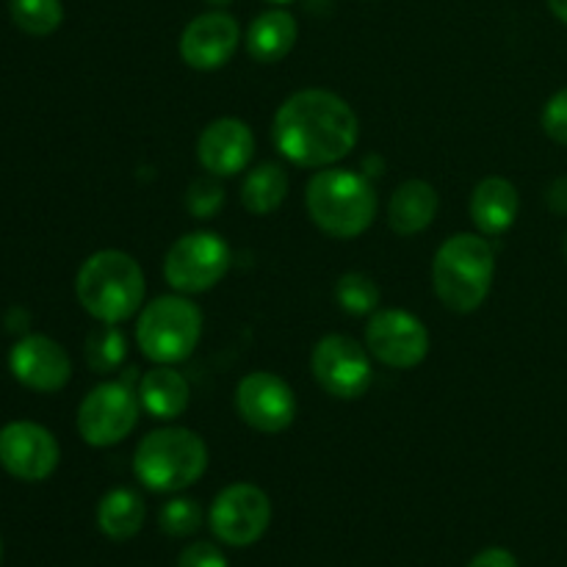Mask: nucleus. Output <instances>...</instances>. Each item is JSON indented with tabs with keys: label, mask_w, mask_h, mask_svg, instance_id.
Returning <instances> with one entry per match:
<instances>
[{
	"label": "nucleus",
	"mask_w": 567,
	"mask_h": 567,
	"mask_svg": "<svg viewBox=\"0 0 567 567\" xmlns=\"http://www.w3.org/2000/svg\"><path fill=\"white\" fill-rule=\"evenodd\" d=\"M271 133L288 161L324 169L352 153L360 125L347 100L324 89H305L280 105Z\"/></svg>",
	"instance_id": "nucleus-1"
},
{
	"label": "nucleus",
	"mask_w": 567,
	"mask_h": 567,
	"mask_svg": "<svg viewBox=\"0 0 567 567\" xmlns=\"http://www.w3.org/2000/svg\"><path fill=\"white\" fill-rule=\"evenodd\" d=\"M78 302L103 324L127 321L144 305L147 282L136 258L120 249H103L83 260L75 280Z\"/></svg>",
	"instance_id": "nucleus-2"
},
{
	"label": "nucleus",
	"mask_w": 567,
	"mask_h": 567,
	"mask_svg": "<svg viewBox=\"0 0 567 567\" xmlns=\"http://www.w3.org/2000/svg\"><path fill=\"white\" fill-rule=\"evenodd\" d=\"M496 275V255L485 236L457 233L446 238L435 255L432 282L435 293L454 313H474L485 305Z\"/></svg>",
	"instance_id": "nucleus-3"
},
{
	"label": "nucleus",
	"mask_w": 567,
	"mask_h": 567,
	"mask_svg": "<svg viewBox=\"0 0 567 567\" xmlns=\"http://www.w3.org/2000/svg\"><path fill=\"white\" fill-rule=\"evenodd\" d=\"M308 214L327 236L358 238L377 216L374 186L352 169L316 172L305 192Z\"/></svg>",
	"instance_id": "nucleus-4"
},
{
	"label": "nucleus",
	"mask_w": 567,
	"mask_h": 567,
	"mask_svg": "<svg viewBox=\"0 0 567 567\" xmlns=\"http://www.w3.org/2000/svg\"><path fill=\"white\" fill-rule=\"evenodd\" d=\"M208 468V446L183 426H164L142 437L133 454V474L147 491L177 493L192 487Z\"/></svg>",
	"instance_id": "nucleus-5"
},
{
	"label": "nucleus",
	"mask_w": 567,
	"mask_h": 567,
	"mask_svg": "<svg viewBox=\"0 0 567 567\" xmlns=\"http://www.w3.org/2000/svg\"><path fill=\"white\" fill-rule=\"evenodd\" d=\"M203 336V313L186 297H158L142 310L136 324V343L153 363H183L197 349Z\"/></svg>",
	"instance_id": "nucleus-6"
},
{
	"label": "nucleus",
	"mask_w": 567,
	"mask_h": 567,
	"mask_svg": "<svg viewBox=\"0 0 567 567\" xmlns=\"http://www.w3.org/2000/svg\"><path fill=\"white\" fill-rule=\"evenodd\" d=\"M230 269V247L216 233H186L172 244L164 260V277L175 291H210Z\"/></svg>",
	"instance_id": "nucleus-7"
},
{
	"label": "nucleus",
	"mask_w": 567,
	"mask_h": 567,
	"mask_svg": "<svg viewBox=\"0 0 567 567\" xmlns=\"http://www.w3.org/2000/svg\"><path fill=\"white\" fill-rule=\"evenodd\" d=\"M138 404L142 402L127 382H103L78 408V432L89 446H116L136 426Z\"/></svg>",
	"instance_id": "nucleus-8"
},
{
	"label": "nucleus",
	"mask_w": 567,
	"mask_h": 567,
	"mask_svg": "<svg viewBox=\"0 0 567 567\" xmlns=\"http://www.w3.org/2000/svg\"><path fill=\"white\" fill-rule=\"evenodd\" d=\"M210 532L227 546H252L266 535L271 520V502L258 485L238 482L225 487L210 507Z\"/></svg>",
	"instance_id": "nucleus-9"
},
{
	"label": "nucleus",
	"mask_w": 567,
	"mask_h": 567,
	"mask_svg": "<svg viewBox=\"0 0 567 567\" xmlns=\"http://www.w3.org/2000/svg\"><path fill=\"white\" fill-rule=\"evenodd\" d=\"M310 365H313L316 382L336 399H360L374 380L369 349H363L349 336L321 338L316 343Z\"/></svg>",
	"instance_id": "nucleus-10"
},
{
	"label": "nucleus",
	"mask_w": 567,
	"mask_h": 567,
	"mask_svg": "<svg viewBox=\"0 0 567 567\" xmlns=\"http://www.w3.org/2000/svg\"><path fill=\"white\" fill-rule=\"evenodd\" d=\"M365 349L388 369H415L430 352V332L408 310H374L365 327Z\"/></svg>",
	"instance_id": "nucleus-11"
},
{
	"label": "nucleus",
	"mask_w": 567,
	"mask_h": 567,
	"mask_svg": "<svg viewBox=\"0 0 567 567\" xmlns=\"http://www.w3.org/2000/svg\"><path fill=\"white\" fill-rule=\"evenodd\" d=\"M236 410L252 430L277 435L293 424L297 396L282 377L271 371H252L238 382Z\"/></svg>",
	"instance_id": "nucleus-12"
},
{
	"label": "nucleus",
	"mask_w": 567,
	"mask_h": 567,
	"mask_svg": "<svg viewBox=\"0 0 567 567\" xmlns=\"http://www.w3.org/2000/svg\"><path fill=\"white\" fill-rule=\"evenodd\" d=\"M59 443L44 426L14 421L0 430V465L22 482H42L59 468Z\"/></svg>",
	"instance_id": "nucleus-13"
},
{
	"label": "nucleus",
	"mask_w": 567,
	"mask_h": 567,
	"mask_svg": "<svg viewBox=\"0 0 567 567\" xmlns=\"http://www.w3.org/2000/svg\"><path fill=\"white\" fill-rule=\"evenodd\" d=\"M241 42V28L225 11H208L194 17L181 37V55L192 70H219Z\"/></svg>",
	"instance_id": "nucleus-14"
},
{
	"label": "nucleus",
	"mask_w": 567,
	"mask_h": 567,
	"mask_svg": "<svg viewBox=\"0 0 567 567\" xmlns=\"http://www.w3.org/2000/svg\"><path fill=\"white\" fill-rule=\"evenodd\" d=\"M255 155V136L247 122L221 116L203 127L197 138V158L214 177H233L249 166Z\"/></svg>",
	"instance_id": "nucleus-15"
},
{
	"label": "nucleus",
	"mask_w": 567,
	"mask_h": 567,
	"mask_svg": "<svg viewBox=\"0 0 567 567\" xmlns=\"http://www.w3.org/2000/svg\"><path fill=\"white\" fill-rule=\"evenodd\" d=\"M9 365L22 385L39 393L61 391L72 374L70 354L48 336H28L17 341L9 354Z\"/></svg>",
	"instance_id": "nucleus-16"
},
{
	"label": "nucleus",
	"mask_w": 567,
	"mask_h": 567,
	"mask_svg": "<svg viewBox=\"0 0 567 567\" xmlns=\"http://www.w3.org/2000/svg\"><path fill=\"white\" fill-rule=\"evenodd\" d=\"M518 188L507 177H485L471 194V219L482 236H502L518 216Z\"/></svg>",
	"instance_id": "nucleus-17"
},
{
	"label": "nucleus",
	"mask_w": 567,
	"mask_h": 567,
	"mask_svg": "<svg viewBox=\"0 0 567 567\" xmlns=\"http://www.w3.org/2000/svg\"><path fill=\"white\" fill-rule=\"evenodd\" d=\"M441 197L426 181H408L393 192L388 203V225L399 236H415L435 221Z\"/></svg>",
	"instance_id": "nucleus-18"
},
{
	"label": "nucleus",
	"mask_w": 567,
	"mask_h": 567,
	"mask_svg": "<svg viewBox=\"0 0 567 567\" xmlns=\"http://www.w3.org/2000/svg\"><path fill=\"white\" fill-rule=\"evenodd\" d=\"M138 402L147 410L153 419L172 421L183 415L192 402V388H188L186 377L181 371L169 369V365H158V369L147 371L138 385Z\"/></svg>",
	"instance_id": "nucleus-19"
},
{
	"label": "nucleus",
	"mask_w": 567,
	"mask_h": 567,
	"mask_svg": "<svg viewBox=\"0 0 567 567\" xmlns=\"http://www.w3.org/2000/svg\"><path fill=\"white\" fill-rule=\"evenodd\" d=\"M297 20L288 11L271 9L264 11L252 20L247 31V50L255 61L260 64H275V61L286 59L297 44Z\"/></svg>",
	"instance_id": "nucleus-20"
},
{
	"label": "nucleus",
	"mask_w": 567,
	"mask_h": 567,
	"mask_svg": "<svg viewBox=\"0 0 567 567\" xmlns=\"http://www.w3.org/2000/svg\"><path fill=\"white\" fill-rule=\"evenodd\" d=\"M147 518V504L131 487H116L105 493L97 507V526L111 540H131L138 535Z\"/></svg>",
	"instance_id": "nucleus-21"
},
{
	"label": "nucleus",
	"mask_w": 567,
	"mask_h": 567,
	"mask_svg": "<svg viewBox=\"0 0 567 567\" xmlns=\"http://www.w3.org/2000/svg\"><path fill=\"white\" fill-rule=\"evenodd\" d=\"M288 194V175L280 164L266 161V164L255 166L241 183V205L255 216L275 214Z\"/></svg>",
	"instance_id": "nucleus-22"
},
{
	"label": "nucleus",
	"mask_w": 567,
	"mask_h": 567,
	"mask_svg": "<svg viewBox=\"0 0 567 567\" xmlns=\"http://www.w3.org/2000/svg\"><path fill=\"white\" fill-rule=\"evenodd\" d=\"M9 14L20 31L31 37H48L64 20L61 0H11Z\"/></svg>",
	"instance_id": "nucleus-23"
},
{
	"label": "nucleus",
	"mask_w": 567,
	"mask_h": 567,
	"mask_svg": "<svg viewBox=\"0 0 567 567\" xmlns=\"http://www.w3.org/2000/svg\"><path fill=\"white\" fill-rule=\"evenodd\" d=\"M86 363L94 374H111L125 363V336L114 324L94 327L86 336Z\"/></svg>",
	"instance_id": "nucleus-24"
},
{
	"label": "nucleus",
	"mask_w": 567,
	"mask_h": 567,
	"mask_svg": "<svg viewBox=\"0 0 567 567\" xmlns=\"http://www.w3.org/2000/svg\"><path fill=\"white\" fill-rule=\"evenodd\" d=\"M336 299L349 316H369L380 305V288L363 271H347L336 286Z\"/></svg>",
	"instance_id": "nucleus-25"
},
{
	"label": "nucleus",
	"mask_w": 567,
	"mask_h": 567,
	"mask_svg": "<svg viewBox=\"0 0 567 567\" xmlns=\"http://www.w3.org/2000/svg\"><path fill=\"white\" fill-rule=\"evenodd\" d=\"M161 529L169 537H188L203 524V509L194 498H172L161 509Z\"/></svg>",
	"instance_id": "nucleus-26"
},
{
	"label": "nucleus",
	"mask_w": 567,
	"mask_h": 567,
	"mask_svg": "<svg viewBox=\"0 0 567 567\" xmlns=\"http://www.w3.org/2000/svg\"><path fill=\"white\" fill-rule=\"evenodd\" d=\"M186 203L188 210H192L197 219H210V216L221 208V203H225V192H221V186H216L214 181L203 177V181L192 183Z\"/></svg>",
	"instance_id": "nucleus-27"
},
{
	"label": "nucleus",
	"mask_w": 567,
	"mask_h": 567,
	"mask_svg": "<svg viewBox=\"0 0 567 567\" xmlns=\"http://www.w3.org/2000/svg\"><path fill=\"white\" fill-rule=\"evenodd\" d=\"M543 131L551 142L567 144V86L559 89L543 109Z\"/></svg>",
	"instance_id": "nucleus-28"
},
{
	"label": "nucleus",
	"mask_w": 567,
	"mask_h": 567,
	"mask_svg": "<svg viewBox=\"0 0 567 567\" xmlns=\"http://www.w3.org/2000/svg\"><path fill=\"white\" fill-rule=\"evenodd\" d=\"M177 567H227V559L214 543H192L177 559Z\"/></svg>",
	"instance_id": "nucleus-29"
},
{
	"label": "nucleus",
	"mask_w": 567,
	"mask_h": 567,
	"mask_svg": "<svg viewBox=\"0 0 567 567\" xmlns=\"http://www.w3.org/2000/svg\"><path fill=\"white\" fill-rule=\"evenodd\" d=\"M468 567H518V559L507 548H485V551L471 559Z\"/></svg>",
	"instance_id": "nucleus-30"
},
{
	"label": "nucleus",
	"mask_w": 567,
	"mask_h": 567,
	"mask_svg": "<svg viewBox=\"0 0 567 567\" xmlns=\"http://www.w3.org/2000/svg\"><path fill=\"white\" fill-rule=\"evenodd\" d=\"M548 205L557 214H567V177H559V181L551 183V188H548Z\"/></svg>",
	"instance_id": "nucleus-31"
},
{
	"label": "nucleus",
	"mask_w": 567,
	"mask_h": 567,
	"mask_svg": "<svg viewBox=\"0 0 567 567\" xmlns=\"http://www.w3.org/2000/svg\"><path fill=\"white\" fill-rule=\"evenodd\" d=\"M548 6H551L554 14H557L559 20H563L567 25V0H548Z\"/></svg>",
	"instance_id": "nucleus-32"
},
{
	"label": "nucleus",
	"mask_w": 567,
	"mask_h": 567,
	"mask_svg": "<svg viewBox=\"0 0 567 567\" xmlns=\"http://www.w3.org/2000/svg\"><path fill=\"white\" fill-rule=\"evenodd\" d=\"M208 3H210V6H216V9H221V6H230L233 0H208Z\"/></svg>",
	"instance_id": "nucleus-33"
},
{
	"label": "nucleus",
	"mask_w": 567,
	"mask_h": 567,
	"mask_svg": "<svg viewBox=\"0 0 567 567\" xmlns=\"http://www.w3.org/2000/svg\"><path fill=\"white\" fill-rule=\"evenodd\" d=\"M271 3H291V0H271Z\"/></svg>",
	"instance_id": "nucleus-34"
},
{
	"label": "nucleus",
	"mask_w": 567,
	"mask_h": 567,
	"mask_svg": "<svg viewBox=\"0 0 567 567\" xmlns=\"http://www.w3.org/2000/svg\"><path fill=\"white\" fill-rule=\"evenodd\" d=\"M0 559H3V543H0Z\"/></svg>",
	"instance_id": "nucleus-35"
},
{
	"label": "nucleus",
	"mask_w": 567,
	"mask_h": 567,
	"mask_svg": "<svg viewBox=\"0 0 567 567\" xmlns=\"http://www.w3.org/2000/svg\"><path fill=\"white\" fill-rule=\"evenodd\" d=\"M565 255H567V238H565Z\"/></svg>",
	"instance_id": "nucleus-36"
}]
</instances>
